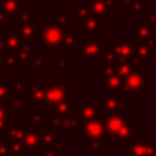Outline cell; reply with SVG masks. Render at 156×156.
<instances>
[{"mask_svg":"<svg viewBox=\"0 0 156 156\" xmlns=\"http://www.w3.org/2000/svg\"><path fill=\"white\" fill-rule=\"evenodd\" d=\"M69 22L59 21L58 18L52 19L49 25H41L37 27V34L41 44L45 48H60L63 45V37L67 32Z\"/></svg>","mask_w":156,"mask_h":156,"instance_id":"obj_1","label":"cell"},{"mask_svg":"<svg viewBox=\"0 0 156 156\" xmlns=\"http://www.w3.org/2000/svg\"><path fill=\"white\" fill-rule=\"evenodd\" d=\"M2 10L12 18H21L26 12V0H0Z\"/></svg>","mask_w":156,"mask_h":156,"instance_id":"obj_2","label":"cell"},{"mask_svg":"<svg viewBox=\"0 0 156 156\" xmlns=\"http://www.w3.org/2000/svg\"><path fill=\"white\" fill-rule=\"evenodd\" d=\"M21 22H19V34L22 36L25 41H30L33 38V36L37 33V29L33 26L32 23V14H22L21 15Z\"/></svg>","mask_w":156,"mask_h":156,"instance_id":"obj_3","label":"cell"},{"mask_svg":"<svg viewBox=\"0 0 156 156\" xmlns=\"http://www.w3.org/2000/svg\"><path fill=\"white\" fill-rule=\"evenodd\" d=\"M22 36L21 34H14V33H8L4 38V45L7 47L8 49H16L22 45Z\"/></svg>","mask_w":156,"mask_h":156,"instance_id":"obj_4","label":"cell"},{"mask_svg":"<svg viewBox=\"0 0 156 156\" xmlns=\"http://www.w3.org/2000/svg\"><path fill=\"white\" fill-rule=\"evenodd\" d=\"M125 122H126V121H123V118H122V116H111V118L107 121V123H108L107 126H108V129H110L111 133H114V132L118 133V130L123 126Z\"/></svg>","mask_w":156,"mask_h":156,"instance_id":"obj_5","label":"cell"},{"mask_svg":"<svg viewBox=\"0 0 156 156\" xmlns=\"http://www.w3.org/2000/svg\"><path fill=\"white\" fill-rule=\"evenodd\" d=\"M82 26L92 33V32H94L96 29H99V19L92 18V16H83Z\"/></svg>","mask_w":156,"mask_h":156,"instance_id":"obj_6","label":"cell"},{"mask_svg":"<svg viewBox=\"0 0 156 156\" xmlns=\"http://www.w3.org/2000/svg\"><path fill=\"white\" fill-rule=\"evenodd\" d=\"M127 85H129V90H140L141 85H143L140 74H134V76L130 77L127 81Z\"/></svg>","mask_w":156,"mask_h":156,"instance_id":"obj_7","label":"cell"},{"mask_svg":"<svg viewBox=\"0 0 156 156\" xmlns=\"http://www.w3.org/2000/svg\"><path fill=\"white\" fill-rule=\"evenodd\" d=\"M76 16L77 18H82L83 15L86 16V14H88V8H85V7H78V8H76Z\"/></svg>","mask_w":156,"mask_h":156,"instance_id":"obj_8","label":"cell"},{"mask_svg":"<svg viewBox=\"0 0 156 156\" xmlns=\"http://www.w3.org/2000/svg\"><path fill=\"white\" fill-rule=\"evenodd\" d=\"M7 18H8V15L4 12V11H0V25H3V23H5V21H7Z\"/></svg>","mask_w":156,"mask_h":156,"instance_id":"obj_9","label":"cell"},{"mask_svg":"<svg viewBox=\"0 0 156 156\" xmlns=\"http://www.w3.org/2000/svg\"><path fill=\"white\" fill-rule=\"evenodd\" d=\"M74 2H77V0H69V4H70V5H74Z\"/></svg>","mask_w":156,"mask_h":156,"instance_id":"obj_10","label":"cell"},{"mask_svg":"<svg viewBox=\"0 0 156 156\" xmlns=\"http://www.w3.org/2000/svg\"><path fill=\"white\" fill-rule=\"evenodd\" d=\"M0 45H4V40H2V37H0Z\"/></svg>","mask_w":156,"mask_h":156,"instance_id":"obj_11","label":"cell"}]
</instances>
